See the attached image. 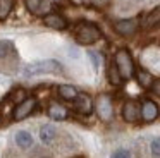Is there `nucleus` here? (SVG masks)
Returning a JSON list of instances; mask_svg holds the SVG:
<instances>
[{
  "label": "nucleus",
  "instance_id": "f03ea898",
  "mask_svg": "<svg viewBox=\"0 0 160 158\" xmlns=\"http://www.w3.org/2000/svg\"><path fill=\"white\" fill-rule=\"evenodd\" d=\"M74 38L79 45H93L102 38V31L93 22H79L74 29Z\"/></svg>",
  "mask_w": 160,
  "mask_h": 158
},
{
  "label": "nucleus",
  "instance_id": "f257e3e1",
  "mask_svg": "<svg viewBox=\"0 0 160 158\" xmlns=\"http://www.w3.org/2000/svg\"><path fill=\"white\" fill-rule=\"evenodd\" d=\"M62 69L64 67L60 65V62L53 60V58H45V60H38V62H33V64L24 65L22 74L28 76V77L38 76V74H52V72L59 74V72H62Z\"/></svg>",
  "mask_w": 160,
  "mask_h": 158
},
{
  "label": "nucleus",
  "instance_id": "412c9836",
  "mask_svg": "<svg viewBox=\"0 0 160 158\" xmlns=\"http://www.w3.org/2000/svg\"><path fill=\"white\" fill-rule=\"evenodd\" d=\"M24 98H26V91L22 88H18L14 93H12V100H14L16 103H21Z\"/></svg>",
  "mask_w": 160,
  "mask_h": 158
},
{
  "label": "nucleus",
  "instance_id": "39448f33",
  "mask_svg": "<svg viewBox=\"0 0 160 158\" xmlns=\"http://www.w3.org/2000/svg\"><path fill=\"white\" fill-rule=\"evenodd\" d=\"M35 108H36V98L28 96V98H24L21 103H18V106H16L14 112H12V119H14L16 122L24 120L26 117H29L35 112Z\"/></svg>",
  "mask_w": 160,
  "mask_h": 158
},
{
  "label": "nucleus",
  "instance_id": "f8f14e48",
  "mask_svg": "<svg viewBox=\"0 0 160 158\" xmlns=\"http://www.w3.org/2000/svg\"><path fill=\"white\" fill-rule=\"evenodd\" d=\"M48 115L52 117L53 120H66L67 115H69V112H67V108L64 105H60V103H50Z\"/></svg>",
  "mask_w": 160,
  "mask_h": 158
},
{
  "label": "nucleus",
  "instance_id": "1a4fd4ad",
  "mask_svg": "<svg viewBox=\"0 0 160 158\" xmlns=\"http://www.w3.org/2000/svg\"><path fill=\"white\" fill-rule=\"evenodd\" d=\"M43 24L50 29H57V31H62L67 27V21L66 17H62L60 14L57 12H48L43 16Z\"/></svg>",
  "mask_w": 160,
  "mask_h": 158
},
{
  "label": "nucleus",
  "instance_id": "dca6fc26",
  "mask_svg": "<svg viewBox=\"0 0 160 158\" xmlns=\"http://www.w3.org/2000/svg\"><path fill=\"white\" fill-rule=\"evenodd\" d=\"M59 96L66 101H74V98L78 96V89L72 84H60L59 86Z\"/></svg>",
  "mask_w": 160,
  "mask_h": 158
},
{
  "label": "nucleus",
  "instance_id": "f3484780",
  "mask_svg": "<svg viewBox=\"0 0 160 158\" xmlns=\"http://www.w3.org/2000/svg\"><path fill=\"white\" fill-rule=\"evenodd\" d=\"M107 79H108V82L114 84V86H121L122 81H124V79L121 77V74H119V71H117V67H115L114 60H112L110 64H108V67H107Z\"/></svg>",
  "mask_w": 160,
  "mask_h": 158
},
{
  "label": "nucleus",
  "instance_id": "393cba45",
  "mask_svg": "<svg viewBox=\"0 0 160 158\" xmlns=\"http://www.w3.org/2000/svg\"><path fill=\"white\" fill-rule=\"evenodd\" d=\"M150 89H152V91H153V95L160 96V77H158V79H155V81H153V84L150 86Z\"/></svg>",
  "mask_w": 160,
  "mask_h": 158
},
{
  "label": "nucleus",
  "instance_id": "6ab92c4d",
  "mask_svg": "<svg viewBox=\"0 0 160 158\" xmlns=\"http://www.w3.org/2000/svg\"><path fill=\"white\" fill-rule=\"evenodd\" d=\"M12 7H14V0H0V19H5L11 14Z\"/></svg>",
  "mask_w": 160,
  "mask_h": 158
},
{
  "label": "nucleus",
  "instance_id": "4be33fe9",
  "mask_svg": "<svg viewBox=\"0 0 160 158\" xmlns=\"http://www.w3.org/2000/svg\"><path fill=\"white\" fill-rule=\"evenodd\" d=\"M150 150H152L153 156H160V137H155L150 144Z\"/></svg>",
  "mask_w": 160,
  "mask_h": 158
},
{
  "label": "nucleus",
  "instance_id": "423d86ee",
  "mask_svg": "<svg viewBox=\"0 0 160 158\" xmlns=\"http://www.w3.org/2000/svg\"><path fill=\"white\" fill-rule=\"evenodd\" d=\"M139 27V21L136 17H131V19H121L114 22V29L115 33H119L121 36H131L138 31Z\"/></svg>",
  "mask_w": 160,
  "mask_h": 158
},
{
  "label": "nucleus",
  "instance_id": "6e6552de",
  "mask_svg": "<svg viewBox=\"0 0 160 158\" xmlns=\"http://www.w3.org/2000/svg\"><path fill=\"white\" fill-rule=\"evenodd\" d=\"M122 119L126 122L132 124V122H138L141 119V108H139L138 101L134 100H128V101L122 105Z\"/></svg>",
  "mask_w": 160,
  "mask_h": 158
},
{
  "label": "nucleus",
  "instance_id": "4468645a",
  "mask_svg": "<svg viewBox=\"0 0 160 158\" xmlns=\"http://www.w3.org/2000/svg\"><path fill=\"white\" fill-rule=\"evenodd\" d=\"M134 74H136V79H138V84L141 86V88H150V86L153 84V76L150 74L146 69H136L134 71Z\"/></svg>",
  "mask_w": 160,
  "mask_h": 158
},
{
  "label": "nucleus",
  "instance_id": "9b49d317",
  "mask_svg": "<svg viewBox=\"0 0 160 158\" xmlns=\"http://www.w3.org/2000/svg\"><path fill=\"white\" fill-rule=\"evenodd\" d=\"M158 24H160V5H157L155 9H152L145 16L141 26L145 27V29H152V27H157Z\"/></svg>",
  "mask_w": 160,
  "mask_h": 158
},
{
  "label": "nucleus",
  "instance_id": "20e7f679",
  "mask_svg": "<svg viewBox=\"0 0 160 158\" xmlns=\"http://www.w3.org/2000/svg\"><path fill=\"white\" fill-rule=\"evenodd\" d=\"M95 110H97L100 120L108 122L114 117V105H112V100L108 95H100L95 100Z\"/></svg>",
  "mask_w": 160,
  "mask_h": 158
},
{
  "label": "nucleus",
  "instance_id": "7ed1b4c3",
  "mask_svg": "<svg viewBox=\"0 0 160 158\" xmlns=\"http://www.w3.org/2000/svg\"><path fill=\"white\" fill-rule=\"evenodd\" d=\"M114 64L117 67L119 74H121L122 79H131L134 76V60H132V55L129 53L128 48H119L115 52L114 57Z\"/></svg>",
  "mask_w": 160,
  "mask_h": 158
},
{
  "label": "nucleus",
  "instance_id": "9d476101",
  "mask_svg": "<svg viewBox=\"0 0 160 158\" xmlns=\"http://www.w3.org/2000/svg\"><path fill=\"white\" fill-rule=\"evenodd\" d=\"M139 108H141V119L145 122H153L158 117V105L152 100H145Z\"/></svg>",
  "mask_w": 160,
  "mask_h": 158
},
{
  "label": "nucleus",
  "instance_id": "a211bd4d",
  "mask_svg": "<svg viewBox=\"0 0 160 158\" xmlns=\"http://www.w3.org/2000/svg\"><path fill=\"white\" fill-rule=\"evenodd\" d=\"M24 5L31 14H42L43 0H24Z\"/></svg>",
  "mask_w": 160,
  "mask_h": 158
},
{
  "label": "nucleus",
  "instance_id": "2eb2a0df",
  "mask_svg": "<svg viewBox=\"0 0 160 158\" xmlns=\"http://www.w3.org/2000/svg\"><path fill=\"white\" fill-rule=\"evenodd\" d=\"M55 127L50 126V124H47V126H43L42 129H40V141H42L43 144H52L53 139H55Z\"/></svg>",
  "mask_w": 160,
  "mask_h": 158
},
{
  "label": "nucleus",
  "instance_id": "5701e85b",
  "mask_svg": "<svg viewBox=\"0 0 160 158\" xmlns=\"http://www.w3.org/2000/svg\"><path fill=\"white\" fill-rule=\"evenodd\" d=\"M88 55H90L91 64H93L95 71H97V69H98V65H100V57H98V53H97V52H88Z\"/></svg>",
  "mask_w": 160,
  "mask_h": 158
},
{
  "label": "nucleus",
  "instance_id": "b1692460",
  "mask_svg": "<svg viewBox=\"0 0 160 158\" xmlns=\"http://www.w3.org/2000/svg\"><path fill=\"white\" fill-rule=\"evenodd\" d=\"M112 158H131V153L128 150H117V151H114Z\"/></svg>",
  "mask_w": 160,
  "mask_h": 158
},
{
  "label": "nucleus",
  "instance_id": "ddd939ff",
  "mask_svg": "<svg viewBox=\"0 0 160 158\" xmlns=\"http://www.w3.org/2000/svg\"><path fill=\"white\" fill-rule=\"evenodd\" d=\"M16 144H18L21 150H29V148L33 146L31 132H28V131H19V132L16 134Z\"/></svg>",
  "mask_w": 160,
  "mask_h": 158
},
{
  "label": "nucleus",
  "instance_id": "0eeeda50",
  "mask_svg": "<svg viewBox=\"0 0 160 158\" xmlns=\"http://www.w3.org/2000/svg\"><path fill=\"white\" fill-rule=\"evenodd\" d=\"M74 108H76V112L81 113V115H90L95 110V101L91 100L90 95H86V93H78V96L74 98Z\"/></svg>",
  "mask_w": 160,
  "mask_h": 158
},
{
  "label": "nucleus",
  "instance_id": "aec40b11",
  "mask_svg": "<svg viewBox=\"0 0 160 158\" xmlns=\"http://www.w3.org/2000/svg\"><path fill=\"white\" fill-rule=\"evenodd\" d=\"M14 50V45L9 40H0V58H5L11 55V52Z\"/></svg>",
  "mask_w": 160,
  "mask_h": 158
}]
</instances>
